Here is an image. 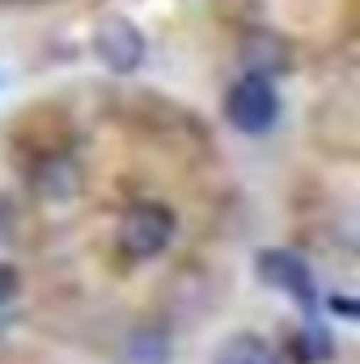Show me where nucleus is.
I'll use <instances>...</instances> for the list:
<instances>
[{
    "instance_id": "obj_3",
    "label": "nucleus",
    "mask_w": 360,
    "mask_h": 364,
    "mask_svg": "<svg viewBox=\"0 0 360 364\" xmlns=\"http://www.w3.org/2000/svg\"><path fill=\"white\" fill-rule=\"evenodd\" d=\"M93 55L110 68V73H136L144 64V34L132 17H102L93 30Z\"/></svg>"
},
{
    "instance_id": "obj_6",
    "label": "nucleus",
    "mask_w": 360,
    "mask_h": 364,
    "mask_svg": "<svg viewBox=\"0 0 360 364\" xmlns=\"http://www.w3.org/2000/svg\"><path fill=\"white\" fill-rule=\"evenodd\" d=\"M30 191L47 203H64L81 191V166L68 153H51L30 166Z\"/></svg>"
},
{
    "instance_id": "obj_2",
    "label": "nucleus",
    "mask_w": 360,
    "mask_h": 364,
    "mask_svg": "<svg viewBox=\"0 0 360 364\" xmlns=\"http://www.w3.org/2000/svg\"><path fill=\"white\" fill-rule=\"evenodd\" d=\"M225 119L242 136H263L280 119V93L263 77H242L233 90L225 93Z\"/></svg>"
},
{
    "instance_id": "obj_1",
    "label": "nucleus",
    "mask_w": 360,
    "mask_h": 364,
    "mask_svg": "<svg viewBox=\"0 0 360 364\" xmlns=\"http://www.w3.org/2000/svg\"><path fill=\"white\" fill-rule=\"evenodd\" d=\"M174 233H179V216L166 203H153V199L132 203L119 216V250L132 255V259H157V255H166L170 242H174Z\"/></svg>"
},
{
    "instance_id": "obj_11",
    "label": "nucleus",
    "mask_w": 360,
    "mask_h": 364,
    "mask_svg": "<svg viewBox=\"0 0 360 364\" xmlns=\"http://www.w3.org/2000/svg\"><path fill=\"white\" fill-rule=\"evenodd\" d=\"M331 309H339L344 318H356V305H352V301H344V296H331Z\"/></svg>"
},
{
    "instance_id": "obj_4",
    "label": "nucleus",
    "mask_w": 360,
    "mask_h": 364,
    "mask_svg": "<svg viewBox=\"0 0 360 364\" xmlns=\"http://www.w3.org/2000/svg\"><path fill=\"white\" fill-rule=\"evenodd\" d=\"M255 272H259L263 284H271L275 292L292 296L301 309H309V314H314V305H318V288H314V275H309V267H305V259H297L292 250L271 246V250H259Z\"/></svg>"
},
{
    "instance_id": "obj_9",
    "label": "nucleus",
    "mask_w": 360,
    "mask_h": 364,
    "mask_svg": "<svg viewBox=\"0 0 360 364\" xmlns=\"http://www.w3.org/2000/svg\"><path fill=\"white\" fill-rule=\"evenodd\" d=\"M123 360L127 364H166L170 360V339L162 331H140V335L127 339Z\"/></svg>"
},
{
    "instance_id": "obj_8",
    "label": "nucleus",
    "mask_w": 360,
    "mask_h": 364,
    "mask_svg": "<svg viewBox=\"0 0 360 364\" xmlns=\"http://www.w3.org/2000/svg\"><path fill=\"white\" fill-rule=\"evenodd\" d=\"M288 352H292L297 364H327V360H335V339H331L322 326L309 322V326H301V331L292 335Z\"/></svg>"
},
{
    "instance_id": "obj_10",
    "label": "nucleus",
    "mask_w": 360,
    "mask_h": 364,
    "mask_svg": "<svg viewBox=\"0 0 360 364\" xmlns=\"http://www.w3.org/2000/svg\"><path fill=\"white\" fill-rule=\"evenodd\" d=\"M17 292H21V275H17V267H13V263H0V305H9Z\"/></svg>"
},
{
    "instance_id": "obj_7",
    "label": "nucleus",
    "mask_w": 360,
    "mask_h": 364,
    "mask_svg": "<svg viewBox=\"0 0 360 364\" xmlns=\"http://www.w3.org/2000/svg\"><path fill=\"white\" fill-rule=\"evenodd\" d=\"M212 364H284V356L271 348L263 335H255V331H238V335H229V339L216 348Z\"/></svg>"
},
{
    "instance_id": "obj_5",
    "label": "nucleus",
    "mask_w": 360,
    "mask_h": 364,
    "mask_svg": "<svg viewBox=\"0 0 360 364\" xmlns=\"http://www.w3.org/2000/svg\"><path fill=\"white\" fill-rule=\"evenodd\" d=\"M238 60L246 68V77H263V81H275L292 68V47L284 34H275L268 26L259 30H246L242 34V47H238Z\"/></svg>"
}]
</instances>
